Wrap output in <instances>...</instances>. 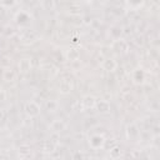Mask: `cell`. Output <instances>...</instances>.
I'll return each mask as SVG.
<instances>
[{"label":"cell","mask_w":160,"mask_h":160,"mask_svg":"<svg viewBox=\"0 0 160 160\" xmlns=\"http://www.w3.org/2000/svg\"><path fill=\"white\" fill-rule=\"evenodd\" d=\"M19 155L21 158H28L30 155V146L29 145H20V148H19Z\"/></svg>","instance_id":"2e32d148"},{"label":"cell","mask_w":160,"mask_h":160,"mask_svg":"<svg viewBox=\"0 0 160 160\" xmlns=\"http://www.w3.org/2000/svg\"><path fill=\"white\" fill-rule=\"evenodd\" d=\"M50 128H51V130H52L54 132L58 134V132H61L62 130H65L66 122H65L64 120H61V119H58V120H54V121L51 122Z\"/></svg>","instance_id":"277c9868"},{"label":"cell","mask_w":160,"mask_h":160,"mask_svg":"<svg viewBox=\"0 0 160 160\" xmlns=\"http://www.w3.org/2000/svg\"><path fill=\"white\" fill-rule=\"evenodd\" d=\"M105 144V140L102 136L100 135H92L90 138V145L94 148V149H99V148H102Z\"/></svg>","instance_id":"52a82bcc"},{"label":"cell","mask_w":160,"mask_h":160,"mask_svg":"<svg viewBox=\"0 0 160 160\" xmlns=\"http://www.w3.org/2000/svg\"><path fill=\"white\" fill-rule=\"evenodd\" d=\"M1 64H2V65H5L6 68H9V66H10V64H11V60H9L8 58H5V56H4V58H2Z\"/></svg>","instance_id":"44dd1931"},{"label":"cell","mask_w":160,"mask_h":160,"mask_svg":"<svg viewBox=\"0 0 160 160\" xmlns=\"http://www.w3.org/2000/svg\"><path fill=\"white\" fill-rule=\"evenodd\" d=\"M132 80L139 84V82H142L144 81V71L142 70H135L134 74H132Z\"/></svg>","instance_id":"5bb4252c"},{"label":"cell","mask_w":160,"mask_h":160,"mask_svg":"<svg viewBox=\"0 0 160 160\" xmlns=\"http://www.w3.org/2000/svg\"><path fill=\"white\" fill-rule=\"evenodd\" d=\"M21 160H29V156L28 158H21Z\"/></svg>","instance_id":"cb8c5ba5"},{"label":"cell","mask_w":160,"mask_h":160,"mask_svg":"<svg viewBox=\"0 0 160 160\" xmlns=\"http://www.w3.org/2000/svg\"><path fill=\"white\" fill-rule=\"evenodd\" d=\"M95 104H96V99H95L94 96H91V95H86V96H84L82 100H81V106H82V109H91V108L95 106Z\"/></svg>","instance_id":"8992f818"},{"label":"cell","mask_w":160,"mask_h":160,"mask_svg":"<svg viewBox=\"0 0 160 160\" xmlns=\"http://www.w3.org/2000/svg\"><path fill=\"white\" fill-rule=\"evenodd\" d=\"M56 148V144L51 140V139H48L44 141V145H42V151L45 154H51Z\"/></svg>","instance_id":"8fae6325"},{"label":"cell","mask_w":160,"mask_h":160,"mask_svg":"<svg viewBox=\"0 0 160 160\" xmlns=\"http://www.w3.org/2000/svg\"><path fill=\"white\" fill-rule=\"evenodd\" d=\"M54 160H62L61 158H56V159H54Z\"/></svg>","instance_id":"d4e9b609"},{"label":"cell","mask_w":160,"mask_h":160,"mask_svg":"<svg viewBox=\"0 0 160 160\" xmlns=\"http://www.w3.org/2000/svg\"><path fill=\"white\" fill-rule=\"evenodd\" d=\"M126 134H128V139L129 140H131V141H135L138 138H139V130H138V128L134 125V124H131V125H128V128H126Z\"/></svg>","instance_id":"5b68a950"},{"label":"cell","mask_w":160,"mask_h":160,"mask_svg":"<svg viewBox=\"0 0 160 160\" xmlns=\"http://www.w3.org/2000/svg\"><path fill=\"white\" fill-rule=\"evenodd\" d=\"M79 56H80V51L78 49H70L68 51V59L71 60V61H76L79 60Z\"/></svg>","instance_id":"4fadbf2b"},{"label":"cell","mask_w":160,"mask_h":160,"mask_svg":"<svg viewBox=\"0 0 160 160\" xmlns=\"http://www.w3.org/2000/svg\"><path fill=\"white\" fill-rule=\"evenodd\" d=\"M104 160H110V159H104Z\"/></svg>","instance_id":"484cf974"},{"label":"cell","mask_w":160,"mask_h":160,"mask_svg":"<svg viewBox=\"0 0 160 160\" xmlns=\"http://www.w3.org/2000/svg\"><path fill=\"white\" fill-rule=\"evenodd\" d=\"M78 41H79V39H78L76 36H74V38H72V42H78Z\"/></svg>","instance_id":"603a6c76"},{"label":"cell","mask_w":160,"mask_h":160,"mask_svg":"<svg viewBox=\"0 0 160 160\" xmlns=\"http://www.w3.org/2000/svg\"><path fill=\"white\" fill-rule=\"evenodd\" d=\"M69 12L72 14V15H78V14H80V8L76 6L75 4H71V5L69 6Z\"/></svg>","instance_id":"ac0fdd59"},{"label":"cell","mask_w":160,"mask_h":160,"mask_svg":"<svg viewBox=\"0 0 160 160\" xmlns=\"http://www.w3.org/2000/svg\"><path fill=\"white\" fill-rule=\"evenodd\" d=\"M25 112L30 116V118H34V116H38L40 114V106L38 105V102L35 101H28L25 104V108H24Z\"/></svg>","instance_id":"6da1fadb"},{"label":"cell","mask_w":160,"mask_h":160,"mask_svg":"<svg viewBox=\"0 0 160 160\" xmlns=\"http://www.w3.org/2000/svg\"><path fill=\"white\" fill-rule=\"evenodd\" d=\"M5 99H6V92H5V90L2 88H0V102L4 101Z\"/></svg>","instance_id":"ffe728a7"},{"label":"cell","mask_w":160,"mask_h":160,"mask_svg":"<svg viewBox=\"0 0 160 160\" xmlns=\"http://www.w3.org/2000/svg\"><path fill=\"white\" fill-rule=\"evenodd\" d=\"M111 48H112V50H115V51L120 52V51H125V50H126L128 44H126V41H125V40H115V41L112 42Z\"/></svg>","instance_id":"9c48e42d"},{"label":"cell","mask_w":160,"mask_h":160,"mask_svg":"<svg viewBox=\"0 0 160 160\" xmlns=\"http://www.w3.org/2000/svg\"><path fill=\"white\" fill-rule=\"evenodd\" d=\"M2 79H4L5 81L10 82V81L15 80V72H14V71H12L10 68H6V69L4 70V74H2Z\"/></svg>","instance_id":"7c38bea8"},{"label":"cell","mask_w":160,"mask_h":160,"mask_svg":"<svg viewBox=\"0 0 160 160\" xmlns=\"http://www.w3.org/2000/svg\"><path fill=\"white\" fill-rule=\"evenodd\" d=\"M120 155H121V149H120V146L115 145V146H112V148L110 149V158H111V159H118V158H120Z\"/></svg>","instance_id":"e0dca14e"},{"label":"cell","mask_w":160,"mask_h":160,"mask_svg":"<svg viewBox=\"0 0 160 160\" xmlns=\"http://www.w3.org/2000/svg\"><path fill=\"white\" fill-rule=\"evenodd\" d=\"M72 89H74V82H72L71 79H64L59 84V91L61 94H64V95H66L70 91H72Z\"/></svg>","instance_id":"7a4b0ae2"},{"label":"cell","mask_w":160,"mask_h":160,"mask_svg":"<svg viewBox=\"0 0 160 160\" xmlns=\"http://www.w3.org/2000/svg\"><path fill=\"white\" fill-rule=\"evenodd\" d=\"M2 119H4V111H2L1 109H0V121H1Z\"/></svg>","instance_id":"7402d4cb"},{"label":"cell","mask_w":160,"mask_h":160,"mask_svg":"<svg viewBox=\"0 0 160 160\" xmlns=\"http://www.w3.org/2000/svg\"><path fill=\"white\" fill-rule=\"evenodd\" d=\"M45 106H46V110L48 111H55V110H58L59 104H58L56 100H46Z\"/></svg>","instance_id":"9a60e30c"},{"label":"cell","mask_w":160,"mask_h":160,"mask_svg":"<svg viewBox=\"0 0 160 160\" xmlns=\"http://www.w3.org/2000/svg\"><path fill=\"white\" fill-rule=\"evenodd\" d=\"M30 69H31V60H30V59L24 58V59H21V60L19 61V70H20L21 74L26 75V74L30 71Z\"/></svg>","instance_id":"3957f363"},{"label":"cell","mask_w":160,"mask_h":160,"mask_svg":"<svg viewBox=\"0 0 160 160\" xmlns=\"http://www.w3.org/2000/svg\"><path fill=\"white\" fill-rule=\"evenodd\" d=\"M42 69H44L45 71H48V72H51V75H55V74H56V70H55V68H54L51 64H45V65L42 66Z\"/></svg>","instance_id":"d6986e66"},{"label":"cell","mask_w":160,"mask_h":160,"mask_svg":"<svg viewBox=\"0 0 160 160\" xmlns=\"http://www.w3.org/2000/svg\"><path fill=\"white\" fill-rule=\"evenodd\" d=\"M102 68H104L106 71H114V70L118 68V64H116V61H115L114 59L108 58L106 60H104V62H102Z\"/></svg>","instance_id":"30bf717a"},{"label":"cell","mask_w":160,"mask_h":160,"mask_svg":"<svg viewBox=\"0 0 160 160\" xmlns=\"http://www.w3.org/2000/svg\"><path fill=\"white\" fill-rule=\"evenodd\" d=\"M95 106H96L98 111H100V112H102V114H106V112L110 111V104H109V101H106V100H99V101L96 100Z\"/></svg>","instance_id":"ba28073f"}]
</instances>
